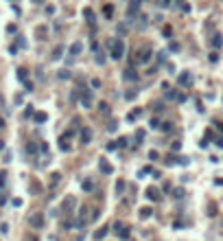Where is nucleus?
<instances>
[{"mask_svg": "<svg viewBox=\"0 0 223 241\" xmlns=\"http://www.w3.org/2000/svg\"><path fill=\"white\" fill-rule=\"evenodd\" d=\"M125 48H127V46H125V40L123 38H118V40H114V42H111V51H109V57L111 59H123L125 57Z\"/></svg>", "mask_w": 223, "mask_h": 241, "instance_id": "f257e3e1", "label": "nucleus"}, {"mask_svg": "<svg viewBox=\"0 0 223 241\" xmlns=\"http://www.w3.org/2000/svg\"><path fill=\"white\" fill-rule=\"evenodd\" d=\"M79 103H81L83 110H90V107H92V103H94V97H92V92H90V90H86V88L81 90V99H79Z\"/></svg>", "mask_w": 223, "mask_h": 241, "instance_id": "f03ea898", "label": "nucleus"}, {"mask_svg": "<svg viewBox=\"0 0 223 241\" xmlns=\"http://www.w3.org/2000/svg\"><path fill=\"white\" fill-rule=\"evenodd\" d=\"M151 55H153V51L149 48V46H142V48L138 51V57H136V64H149V61H151Z\"/></svg>", "mask_w": 223, "mask_h": 241, "instance_id": "7ed1b4c3", "label": "nucleus"}, {"mask_svg": "<svg viewBox=\"0 0 223 241\" xmlns=\"http://www.w3.org/2000/svg\"><path fill=\"white\" fill-rule=\"evenodd\" d=\"M74 208H77V197H72V195H68L66 197V202H63V210H66V215H74Z\"/></svg>", "mask_w": 223, "mask_h": 241, "instance_id": "20e7f679", "label": "nucleus"}, {"mask_svg": "<svg viewBox=\"0 0 223 241\" xmlns=\"http://www.w3.org/2000/svg\"><path fill=\"white\" fill-rule=\"evenodd\" d=\"M83 18H86V22L90 24V29L94 31V29H96V26H94V22H96V18H94V11H92L90 7H86V9H83Z\"/></svg>", "mask_w": 223, "mask_h": 241, "instance_id": "39448f33", "label": "nucleus"}, {"mask_svg": "<svg viewBox=\"0 0 223 241\" xmlns=\"http://www.w3.org/2000/svg\"><path fill=\"white\" fill-rule=\"evenodd\" d=\"M129 230H131V228H127V226L123 224V221H116V224H114V233H116V235H120L123 239H127V237H129Z\"/></svg>", "mask_w": 223, "mask_h": 241, "instance_id": "423d86ee", "label": "nucleus"}, {"mask_svg": "<svg viewBox=\"0 0 223 241\" xmlns=\"http://www.w3.org/2000/svg\"><path fill=\"white\" fill-rule=\"evenodd\" d=\"M99 169H101V173H103V175H111V173H114V167L107 162V158H101V160H99Z\"/></svg>", "mask_w": 223, "mask_h": 241, "instance_id": "0eeeda50", "label": "nucleus"}, {"mask_svg": "<svg viewBox=\"0 0 223 241\" xmlns=\"http://www.w3.org/2000/svg\"><path fill=\"white\" fill-rule=\"evenodd\" d=\"M140 2H142V0H131V2H129V7H127V18L138 15V11H140Z\"/></svg>", "mask_w": 223, "mask_h": 241, "instance_id": "6e6552de", "label": "nucleus"}, {"mask_svg": "<svg viewBox=\"0 0 223 241\" xmlns=\"http://www.w3.org/2000/svg\"><path fill=\"white\" fill-rule=\"evenodd\" d=\"M79 140H81L83 145H90V140H92V129H90V127H81V132H79Z\"/></svg>", "mask_w": 223, "mask_h": 241, "instance_id": "1a4fd4ad", "label": "nucleus"}, {"mask_svg": "<svg viewBox=\"0 0 223 241\" xmlns=\"http://www.w3.org/2000/svg\"><path fill=\"white\" fill-rule=\"evenodd\" d=\"M81 51H83V42H74L72 46H70V57H79V55H81Z\"/></svg>", "mask_w": 223, "mask_h": 241, "instance_id": "9d476101", "label": "nucleus"}, {"mask_svg": "<svg viewBox=\"0 0 223 241\" xmlns=\"http://www.w3.org/2000/svg\"><path fill=\"white\" fill-rule=\"evenodd\" d=\"M147 197L151 200V202H160V197H162V195H160V191H157V189L149 187V189H147Z\"/></svg>", "mask_w": 223, "mask_h": 241, "instance_id": "9b49d317", "label": "nucleus"}, {"mask_svg": "<svg viewBox=\"0 0 223 241\" xmlns=\"http://www.w3.org/2000/svg\"><path fill=\"white\" fill-rule=\"evenodd\" d=\"M179 86H192V75H190V72H182V75H179Z\"/></svg>", "mask_w": 223, "mask_h": 241, "instance_id": "f8f14e48", "label": "nucleus"}, {"mask_svg": "<svg viewBox=\"0 0 223 241\" xmlns=\"http://www.w3.org/2000/svg\"><path fill=\"white\" fill-rule=\"evenodd\" d=\"M31 226H33V228H42V226H44V217L40 215V213L31 215Z\"/></svg>", "mask_w": 223, "mask_h": 241, "instance_id": "ddd939ff", "label": "nucleus"}, {"mask_svg": "<svg viewBox=\"0 0 223 241\" xmlns=\"http://www.w3.org/2000/svg\"><path fill=\"white\" fill-rule=\"evenodd\" d=\"M210 44H212V48H221V46H223V38H221L219 33H215V35H212V40H210Z\"/></svg>", "mask_w": 223, "mask_h": 241, "instance_id": "4468645a", "label": "nucleus"}, {"mask_svg": "<svg viewBox=\"0 0 223 241\" xmlns=\"http://www.w3.org/2000/svg\"><path fill=\"white\" fill-rule=\"evenodd\" d=\"M123 77H125L127 81H136V79H138V75H136V70H134V66H131V68H127Z\"/></svg>", "mask_w": 223, "mask_h": 241, "instance_id": "2eb2a0df", "label": "nucleus"}, {"mask_svg": "<svg viewBox=\"0 0 223 241\" xmlns=\"http://www.w3.org/2000/svg\"><path fill=\"white\" fill-rule=\"evenodd\" d=\"M59 149H61V151H70V149H72V145L68 143V138H66V136H61V140H59Z\"/></svg>", "mask_w": 223, "mask_h": 241, "instance_id": "dca6fc26", "label": "nucleus"}, {"mask_svg": "<svg viewBox=\"0 0 223 241\" xmlns=\"http://www.w3.org/2000/svg\"><path fill=\"white\" fill-rule=\"evenodd\" d=\"M140 116H142V110H134V112L127 114V120H136V118H140Z\"/></svg>", "mask_w": 223, "mask_h": 241, "instance_id": "f3484780", "label": "nucleus"}, {"mask_svg": "<svg viewBox=\"0 0 223 241\" xmlns=\"http://www.w3.org/2000/svg\"><path fill=\"white\" fill-rule=\"evenodd\" d=\"M59 182H61V173H53L50 175V187H57Z\"/></svg>", "mask_w": 223, "mask_h": 241, "instance_id": "a211bd4d", "label": "nucleus"}, {"mask_svg": "<svg viewBox=\"0 0 223 241\" xmlns=\"http://www.w3.org/2000/svg\"><path fill=\"white\" fill-rule=\"evenodd\" d=\"M81 187H83V191H88V193H92V191H94V182H92V180H86V182L81 184Z\"/></svg>", "mask_w": 223, "mask_h": 241, "instance_id": "6ab92c4d", "label": "nucleus"}, {"mask_svg": "<svg viewBox=\"0 0 223 241\" xmlns=\"http://www.w3.org/2000/svg\"><path fill=\"white\" fill-rule=\"evenodd\" d=\"M125 187H127L125 180H118L116 182V193H118V195H123V193H125Z\"/></svg>", "mask_w": 223, "mask_h": 241, "instance_id": "aec40b11", "label": "nucleus"}, {"mask_svg": "<svg viewBox=\"0 0 223 241\" xmlns=\"http://www.w3.org/2000/svg\"><path fill=\"white\" fill-rule=\"evenodd\" d=\"M63 51H66V48H63V46L59 44V46H57V48H55V51H53V59H59V57H61V55H63Z\"/></svg>", "mask_w": 223, "mask_h": 241, "instance_id": "412c9836", "label": "nucleus"}, {"mask_svg": "<svg viewBox=\"0 0 223 241\" xmlns=\"http://www.w3.org/2000/svg\"><path fill=\"white\" fill-rule=\"evenodd\" d=\"M44 120H48V114L46 112H37L35 114V123H44Z\"/></svg>", "mask_w": 223, "mask_h": 241, "instance_id": "4be33fe9", "label": "nucleus"}, {"mask_svg": "<svg viewBox=\"0 0 223 241\" xmlns=\"http://www.w3.org/2000/svg\"><path fill=\"white\" fill-rule=\"evenodd\" d=\"M99 110H101V114H105V116L109 114V105L105 103V101H101V103H99Z\"/></svg>", "mask_w": 223, "mask_h": 241, "instance_id": "5701e85b", "label": "nucleus"}, {"mask_svg": "<svg viewBox=\"0 0 223 241\" xmlns=\"http://www.w3.org/2000/svg\"><path fill=\"white\" fill-rule=\"evenodd\" d=\"M160 129H162V132H171L173 123H171V120H164V123H160Z\"/></svg>", "mask_w": 223, "mask_h": 241, "instance_id": "b1692460", "label": "nucleus"}, {"mask_svg": "<svg viewBox=\"0 0 223 241\" xmlns=\"http://www.w3.org/2000/svg\"><path fill=\"white\" fill-rule=\"evenodd\" d=\"M105 235H107V228H101V230H96V233H94V239H96V241H101Z\"/></svg>", "mask_w": 223, "mask_h": 241, "instance_id": "393cba45", "label": "nucleus"}, {"mask_svg": "<svg viewBox=\"0 0 223 241\" xmlns=\"http://www.w3.org/2000/svg\"><path fill=\"white\" fill-rule=\"evenodd\" d=\"M140 217H142V219H147V217H151V208H149V206L140 208Z\"/></svg>", "mask_w": 223, "mask_h": 241, "instance_id": "a878e982", "label": "nucleus"}, {"mask_svg": "<svg viewBox=\"0 0 223 241\" xmlns=\"http://www.w3.org/2000/svg\"><path fill=\"white\" fill-rule=\"evenodd\" d=\"M127 143H129L127 138H125V136H120L118 140H116V147H120V149H123V147H127Z\"/></svg>", "mask_w": 223, "mask_h": 241, "instance_id": "bb28decb", "label": "nucleus"}, {"mask_svg": "<svg viewBox=\"0 0 223 241\" xmlns=\"http://www.w3.org/2000/svg\"><path fill=\"white\" fill-rule=\"evenodd\" d=\"M18 79H20V81H26V68H18Z\"/></svg>", "mask_w": 223, "mask_h": 241, "instance_id": "cd10ccee", "label": "nucleus"}, {"mask_svg": "<svg viewBox=\"0 0 223 241\" xmlns=\"http://www.w3.org/2000/svg\"><path fill=\"white\" fill-rule=\"evenodd\" d=\"M57 77H59V79H70L72 75H70V70L66 68V70H59V75H57Z\"/></svg>", "mask_w": 223, "mask_h": 241, "instance_id": "c85d7f7f", "label": "nucleus"}, {"mask_svg": "<svg viewBox=\"0 0 223 241\" xmlns=\"http://www.w3.org/2000/svg\"><path fill=\"white\" fill-rule=\"evenodd\" d=\"M96 64H101V66L105 64V55H103V51H99V53H96Z\"/></svg>", "mask_w": 223, "mask_h": 241, "instance_id": "c756f323", "label": "nucleus"}, {"mask_svg": "<svg viewBox=\"0 0 223 241\" xmlns=\"http://www.w3.org/2000/svg\"><path fill=\"white\" fill-rule=\"evenodd\" d=\"M103 13H105L107 18H111V13H114V7H111V5H105V9H103Z\"/></svg>", "mask_w": 223, "mask_h": 241, "instance_id": "7c9ffc66", "label": "nucleus"}, {"mask_svg": "<svg viewBox=\"0 0 223 241\" xmlns=\"http://www.w3.org/2000/svg\"><path fill=\"white\" fill-rule=\"evenodd\" d=\"M162 33L166 35V38H171V35H173V29H171L169 24H166V26H162Z\"/></svg>", "mask_w": 223, "mask_h": 241, "instance_id": "2f4dec72", "label": "nucleus"}, {"mask_svg": "<svg viewBox=\"0 0 223 241\" xmlns=\"http://www.w3.org/2000/svg\"><path fill=\"white\" fill-rule=\"evenodd\" d=\"M173 193H175V195H173L175 200H182V197H184V189H175Z\"/></svg>", "mask_w": 223, "mask_h": 241, "instance_id": "473e14b6", "label": "nucleus"}, {"mask_svg": "<svg viewBox=\"0 0 223 241\" xmlns=\"http://www.w3.org/2000/svg\"><path fill=\"white\" fill-rule=\"evenodd\" d=\"M26 151H29V154H37V145H35V143L26 145Z\"/></svg>", "mask_w": 223, "mask_h": 241, "instance_id": "72a5a7b5", "label": "nucleus"}, {"mask_svg": "<svg viewBox=\"0 0 223 241\" xmlns=\"http://www.w3.org/2000/svg\"><path fill=\"white\" fill-rule=\"evenodd\" d=\"M210 61H212V64H217V61H219V53H217V51H212V53H210Z\"/></svg>", "mask_w": 223, "mask_h": 241, "instance_id": "f704fd0d", "label": "nucleus"}, {"mask_svg": "<svg viewBox=\"0 0 223 241\" xmlns=\"http://www.w3.org/2000/svg\"><path fill=\"white\" fill-rule=\"evenodd\" d=\"M149 158H151V160H157V158H160V154H157L155 149H151V151H149Z\"/></svg>", "mask_w": 223, "mask_h": 241, "instance_id": "c9c22d12", "label": "nucleus"}, {"mask_svg": "<svg viewBox=\"0 0 223 241\" xmlns=\"http://www.w3.org/2000/svg\"><path fill=\"white\" fill-rule=\"evenodd\" d=\"M142 138H144V129H138V132H136V140H142Z\"/></svg>", "mask_w": 223, "mask_h": 241, "instance_id": "e433bc0d", "label": "nucleus"}, {"mask_svg": "<svg viewBox=\"0 0 223 241\" xmlns=\"http://www.w3.org/2000/svg\"><path fill=\"white\" fill-rule=\"evenodd\" d=\"M162 105H164V103H162V101H157V103L153 105V110H155V112H162V110H164Z\"/></svg>", "mask_w": 223, "mask_h": 241, "instance_id": "4c0bfd02", "label": "nucleus"}, {"mask_svg": "<svg viewBox=\"0 0 223 241\" xmlns=\"http://www.w3.org/2000/svg\"><path fill=\"white\" fill-rule=\"evenodd\" d=\"M149 125H151L153 129H157V127H160V120H157V118H151V123H149Z\"/></svg>", "mask_w": 223, "mask_h": 241, "instance_id": "58836bf2", "label": "nucleus"}, {"mask_svg": "<svg viewBox=\"0 0 223 241\" xmlns=\"http://www.w3.org/2000/svg\"><path fill=\"white\" fill-rule=\"evenodd\" d=\"M109 132H116V120H109V125H107Z\"/></svg>", "mask_w": 223, "mask_h": 241, "instance_id": "ea45409f", "label": "nucleus"}, {"mask_svg": "<svg viewBox=\"0 0 223 241\" xmlns=\"http://www.w3.org/2000/svg\"><path fill=\"white\" fill-rule=\"evenodd\" d=\"M169 48H171V51H175V53H177V51H179V44H177V42H173V44L169 46Z\"/></svg>", "mask_w": 223, "mask_h": 241, "instance_id": "a19ab883", "label": "nucleus"}, {"mask_svg": "<svg viewBox=\"0 0 223 241\" xmlns=\"http://www.w3.org/2000/svg\"><path fill=\"white\" fill-rule=\"evenodd\" d=\"M92 88H101V79H92Z\"/></svg>", "mask_w": 223, "mask_h": 241, "instance_id": "79ce46f5", "label": "nucleus"}, {"mask_svg": "<svg viewBox=\"0 0 223 241\" xmlns=\"http://www.w3.org/2000/svg\"><path fill=\"white\" fill-rule=\"evenodd\" d=\"M179 147H182V143L177 140V143H173V151H179Z\"/></svg>", "mask_w": 223, "mask_h": 241, "instance_id": "37998d69", "label": "nucleus"}, {"mask_svg": "<svg viewBox=\"0 0 223 241\" xmlns=\"http://www.w3.org/2000/svg\"><path fill=\"white\" fill-rule=\"evenodd\" d=\"M166 2H169V5H175V7H177V5H182V0H166Z\"/></svg>", "mask_w": 223, "mask_h": 241, "instance_id": "c03bdc74", "label": "nucleus"}, {"mask_svg": "<svg viewBox=\"0 0 223 241\" xmlns=\"http://www.w3.org/2000/svg\"><path fill=\"white\" fill-rule=\"evenodd\" d=\"M5 178H7V175H5V173H0V187H5Z\"/></svg>", "mask_w": 223, "mask_h": 241, "instance_id": "a18cd8bd", "label": "nucleus"}, {"mask_svg": "<svg viewBox=\"0 0 223 241\" xmlns=\"http://www.w3.org/2000/svg\"><path fill=\"white\" fill-rule=\"evenodd\" d=\"M217 147H221V149H223V138H217Z\"/></svg>", "mask_w": 223, "mask_h": 241, "instance_id": "49530a36", "label": "nucleus"}, {"mask_svg": "<svg viewBox=\"0 0 223 241\" xmlns=\"http://www.w3.org/2000/svg\"><path fill=\"white\" fill-rule=\"evenodd\" d=\"M33 2H37V5H40V2H44V0H33Z\"/></svg>", "mask_w": 223, "mask_h": 241, "instance_id": "de8ad7c7", "label": "nucleus"}]
</instances>
